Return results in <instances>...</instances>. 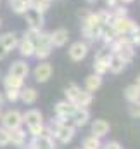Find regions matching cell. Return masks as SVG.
Listing matches in <instances>:
<instances>
[{
  "label": "cell",
  "instance_id": "cell-28",
  "mask_svg": "<svg viewBox=\"0 0 140 149\" xmlns=\"http://www.w3.org/2000/svg\"><path fill=\"white\" fill-rule=\"evenodd\" d=\"M100 148H102V142H100V139L95 137V135L87 137V139L83 141V146H81V149H100Z\"/></svg>",
  "mask_w": 140,
  "mask_h": 149
},
{
  "label": "cell",
  "instance_id": "cell-39",
  "mask_svg": "<svg viewBox=\"0 0 140 149\" xmlns=\"http://www.w3.org/2000/svg\"><path fill=\"white\" fill-rule=\"evenodd\" d=\"M135 0H119V3H123V5H128V3H133Z\"/></svg>",
  "mask_w": 140,
  "mask_h": 149
},
{
  "label": "cell",
  "instance_id": "cell-37",
  "mask_svg": "<svg viewBox=\"0 0 140 149\" xmlns=\"http://www.w3.org/2000/svg\"><path fill=\"white\" fill-rule=\"evenodd\" d=\"M7 56H9V52H7V50L3 49V45L0 43V61H3V59H5Z\"/></svg>",
  "mask_w": 140,
  "mask_h": 149
},
{
  "label": "cell",
  "instance_id": "cell-9",
  "mask_svg": "<svg viewBox=\"0 0 140 149\" xmlns=\"http://www.w3.org/2000/svg\"><path fill=\"white\" fill-rule=\"evenodd\" d=\"M88 43L85 42V40H76V42H73L69 45V49H68V56H69L71 61H74V63H80V61H83L87 56H88Z\"/></svg>",
  "mask_w": 140,
  "mask_h": 149
},
{
  "label": "cell",
  "instance_id": "cell-13",
  "mask_svg": "<svg viewBox=\"0 0 140 149\" xmlns=\"http://www.w3.org/2000/svg\"><path fill=\"white\" fill-rule=\"evenodd\" d=\"M71 121L76 128H83L85 125H88L90 121V111L88 108H76L71 114Z\"/></svg>",
  "mask_w": 140,
  "mask_h": 149
},
{
  "label": "cell",
  "instance_id": "cell-7",
  "mask_svg": "<svg viewBox=\"0 0 140 149\" xmlns=\"http://www.w3.org/2000/svg\"><path fill=\"white\" fill-rule=\"evenodd\" d=\"M0 123H2V127L7 128V130L19 128V127H23V113L17 111V109H9V111L2 113Z\"/></svg>",
  "mask_w": 140,
  "mask_h": 149
},
{
  "label": "cell",
  "instance_id": "cell-35",
  "mask_svg": "<svg viewBox=\"0 0 140 149\" xmlns=\"http://www.w3.org/2000/svg\"><path fill=\"white\" fill-rule=\"evenodd\" d=\"M100 149H123V146H121L118 141H111V142H107L105 146H102Z\"/></svg>",
  "mask_w": 140,
  "mask_h": 149
},
{
  "label": "cell",
  "instance_id": "cell-15",
  "mask_svg": "<svg viewBox=\"0 0 140 149\" xmlns=\"http://www.w3.org/2000/svg\"><path fill=\"white\" fill-rule=\"evenodd\" d=\"M76 109V106L68 101V99H62V101H57L54 104V114L55 116H64V118H71L73 111Z\"/></svg>",
  "mask_w": 140,
  "mask_h": 149
},
{
  "label": "cell",
  "instance_id": "cell-5",
  "mask_svg": "<svg viewBox=\"0 0 140 149\" xmlns=\"http://www.w3.org/2000/svg\"><path fill=\"white\" fill-rule=\"evenodd\" d=\"M111 56H112V52H111V49L107 45L100 47L95 52V57H94V73L100 74V76L109 73V59H111Z\"/></svg>",
  "mask_w": 140,
  "mask_h": 149
},
{
  "label": "cell",
  "instance_id": "cell-22",
  "mask_svg": "<svg viewBox=\"0 0 140 149\" xmlns=\"http://www.w3.org/2000/svg\"><path fill=\"white\" fill-rule=\"evenodd\" d=\"M100 87H102V76H100V74L92 73L85 78V90H88V92L94 94V92H97Z\"/></svg>",
  "mask_w": 140,
  "mask_h": 149
},
{
  "label": "cell",
  "instance_id": "cell-45",
  "mask_svg": "<svg viewBox=\"0 0 140 149\" xmlns=\"http://www.w3.org/2000/svg\"><path fill=\"white\" fill-rule=\"evenodd\" d=\"M78 149H81V148H78Z\"/></svg>",
  "mask_w": 140,
  "mask_h": 149
},
{
  "label": "cell",
  "instance_id": "cell-26",
  "mask_svg": "<svg viewBox=\"0 0 140 149\" xmlns=\"http://www.w3.org/2000/svg\"><path fill=\"white\" fill-rule=\"evenodd\" d=\"M125 99L128 101V102H135V101H139L140 99V88L135 85V83H132V85H128L126 88H125Z\"/></svg>",
  "mask_w": 140,
  "mask_h": 149
},
{
  "label": "cell",
  "instance_id": "cell-2",
  "mask_svg": "<svg viewBox=\"0 0 140 149\" xmlns=\"http://www.w3.org/2000/svg\"><path fill=\"white\" fill-rule=\"evenodd\" d=\"M55 132H54V137L61 142V144H69L71 141L74 139V134H76V127L73 125L71 118H64V116H55Z\"/></svg>",
  "mask_w": 140,
  "mask_h": 149
},
{
  "label": "cell",
  "instance_id": "cell-16",
  "mask_svg": "<svg viewBox=\"0 0 140 149\" xmlns=\"http://www.w3.org/2000/svg\"><path fill=\"white\" fill-rule=\"evenodd\" d=\"M17 42H19V37L16 31H5L0 35V43L3 45V49L7 52H12L17 49Z\"/></svg>",
  "mask_w": 140,
  "mask_h": 149
},
{
  "label": "cell",
  "instance_id": "cell-4",
  "mask_svg": "<svg viewBox=\"0 0 140 149\" xmlns=\"http://www.w3.org/2000/svg\"><path fill=\"white\" fill-rule=\"evenodd\" d=\"M109 26L112 28V31L118 37H128L139 24L130 16H123V17H112V21L109 23Z\"/></svg>",
  "mask_w": 140,
  "mask_h": 149
},
{
  "label": "cell",
  "instance_id": "cell-34",
  "mask_svg": "<svg viewBox=\"0 0 140 149\" xmlns=\"http://www.w3.org/2000/svg\"><path fill=\"white\" fill-rule=\"evenodd\" d=\"M111 14H112V17H123V16H128V10H126V7L123 3H119L111 10Z\"/></svg>",
  "mask_w": 140,
  "mask_h": 149
},
{
  "label": "cell",
  "instance_id": "cell-12",
  "mask_svg": "<svg viewBox=\"0 0 140 149\" xmlns=\"http://www.w3.org/2000/svg\"><path fill=\"white\" fill-rule=\"evenodd\" d=\"M69 30L68 28H57V30H54V31H50V42H52V47H57V49H61V47H66L68 45V42H69Z\"/></svg>",
  "mask_w": 140,
  "mask_h": 149
},
{
  "label": "cell",
  "instance_id": "cell-19",
  "mask_svg": "<svg viewBox=\"0 0 140 149\" xmlns=\"http://www.w3.org/2000/svg\"><path fill=\"white\" fill-rule=\"evenodd\" d=\"M7 5L14 14L23 16L30 7H33V0H7Z\"/></svg>",
  "mask_w": 140,
  "mask_h": 149
},
{
  "label": "cell",
  "instance_id": "cell-10",
  "mask_svg": "<svg viewBox=\"0 0 140 149\" xmlns=\"http://www.w3.org/2000/svg\"><path fill=\"white\" fill-rule=\"evenodd\" d=\"M52 73H54V68L49 61H40L36 64V68L33 70V78L38 83H47L50 78H52Z\"/></svg>",
  "mask_w": 140,
  "mask_h": 149
},
{
  "label": "cell",
  "instance_id": "cell-32",
  "mask_svg": "<svg viewBox=\"0 0 140 149\" xmlns=\"http://www.w3.org/2000/svg\"><path fill=\"white\" fill-rule=\"evenodd\" d=\"M9 144H10L9 130H7V128H3V127L0 125V148H5V146H9Z\"/></svg>",
  "mask_w": 140,
  "mask_h": 149
},
{
  "label": "cell",
  "instance_id": "cell-23",
  "mask_svg": "<svg viewBox=\"0 0 140 149\" xmlns=\"http://www.w3.org/2000/svg\"><path fill=\"white\" fill-rule=\"evenodd\" d=\"M125 70H126V63H125L118 54H112L111 59H109V73L119 74V73H123Z\"/></svg>",
  "mask_w": 140,
  "mask_h": 149
},
{
  "label": "cell",
  "instance_id": "cell-27",
  "mask_svg": "<svg viewBox=\"0 0 140 149\" xmlns=\"http://www.w3.org/2000/svg\"><path fill=\"white\" fill-rule=\"evenodd\" d=\"M95 16H97V21H99L102 26L109 24V23L112 21V14H111L109 9H99V10H95Z\"/></svg>",
  "mask_w": 140,
  "mask_h": 149
},
{
  "label": "cell",
  "instance_id": "cell-1",
  "mask_svg": "<svg viewBox=\"0 0 140 149\" xmlns=\"http://www.w3.org/2000/svg\"><path fill=\"white\" fill-rule=\"evenodd\" d=\"M31 35H33V40H35V56L33 57L40 59V61H47L50 57L52 50H54L52 42H50V31L40 30V31L31 33Z\"/></svg>",
  "mask_w": 140,
  "mask_h": 149
},
{
  "label": "cell",
  "instance_id": "cell-8",
  "mask_svg": "<svg viewBox=\"0 0 140 149\" xmlns=\"http://www.w3.org/2000/svg\"><path fill=\"white\" fill-rule=\"evenodd\" d=\"M17 52H19L24 59H30V57L35 56V40H33V35H31L30 31H24L23 37H19Z\"/></svg>",
  "mask_w": 140,
  "mask_h": 149
},
{
  "label": "cell",
  "instance_id": "cell-36",
  "mask_svg": "<svg viewBox=\"0 0 140 149\" xmlns=\"http://www.w3.org/2000/svg\"><path fill=\"white\" fill-rule=\"evenodd\" d=\"M104 3H105V7H107L109 10H112L116 5H119V0H104Z\"/></svg>",
  "mask_w": 140,
  "mask_h": 149
},
{
  "label": "cell",
  "instance_id": "cell-40",
  "mask_svg": "<svg viewBox=\"0 0 140 149\" xmlns=\"http://www.w3.org/2000/svg\"><path fill=\"white\" fill-rule=\"evenodd\" d=\"M97 2H99V0H87L88 5H97Z\"/></svg>",
  "mask_w": 140,
  "mask_h": 149
},
{
  "label": "cell",
  "instance_id": "cell-33",
  "mask_svg": "<svg viewBox=\"0 0 140 149\" xmlns=\"http://www.w3.org/2000/svg\"><path fill=\"white\" fill-rule=\"evenodd\" d=\"M128 40L133 47H140V26H137L130 35H128Z\"/></svg>",
  "mask_w": 140,
  "mask_h": 149
},
{
  "label": "cell",
  "instance_id": "cell-3",
  "mask_svg": "<svg viewBox=\"0 0 140 149\" xmlns=\"http://www.w3.org/2000/svg\"><path fill=\"white\" fill-rule=\"evenodd\" d=\"M23 123H26L28 134L31 137H36V135H42L43 134L45 120H43V114H42L40 109H28V111L23 114Z\"/></svg>",
  "mask_w": 140,
  "mask_h": 149
},
{
  "label": "cell",
  "instance_id": "cell-14",
  "mask_svg": "<svg viewBox=\"0 0 140 149\" xmlns=\"http://www.w3.org/2000/svg\"><path fill=\"white\" fill-rule=\"evenodd\" d=\"M9 74L24 80V78L30 74V64H28L24 59H17V61H14V63L9 66Z\"/></svg>",
  "mask_w": 140,
  "mask_h": 149
},
{
  "label": "cell",
  "instance_id": "cell-18",
  "mask_svg": "<svg viewBox=\"0 0 140 149\" xmlns=\"http://www.w3.org/2000/svg\"><path fill=\"white\" fill-rule=\"evenodd\" d=\"M109 130H111V125H109V121H107V120L97 118V120H94V121H92V135H95V137L102 139V137H105V135L109 134Z\"/></svg>",
  "mask_w": 140,
  "mask_h": 149
},
{
  "label": "cell",
  "instance_id": "cell-24",
  "mask_svg": "<svg viewBox=\"0 0 140 149\" xmlns=\"http://www.w3.org/2000/svg\"><path fill=\"white\" fill-rule=\"evenodd\" d=\"M92 102H94V94L88 92V90H85V88H81L80 94H78V97H76L74 106L76 108H88Z\"/></svg>",
  "mask_w": 140,
  "mask_h": 149
},
{
  "label": "cell",
  "instance_id": "cell-11",
  "mask_svg": "<svg viewBox=\"0 0 140 149\" xmlns=\"http://www.w3.org/2000/svg\"><path fill=\"white\" fill-rule=\"evenodd\" d=\"M28 149H55L54 137H49L45 134L31 137V141L28 142Z\"/></svg>",
  "mask_w": 140,
  "mask_h": 149
},
{
  "label": "cell",
  "instance_id": "cell-17",
  "mask_svg": "<svg viewBox=\"0 0 140 149\" xmlns=\"http://www.w3.org/2000/svg\"><path fill=\"white\" fill-rule=\"evenodd\" d=\"M9 137H10V144L16 146V148H24L26 146V139H28V134L23 127L19 128H14V130H9Z\"/></svg>",
  "mask_w": 140,
  "mask_h": 149
},
{
  "label": "cell",
  "instance_id": "cell-38",
  "mask_svg": "<svg viewBox=\"0 0 140 149\" xmlns=\"http://www.w3.org/2000/svg\"><path fill=\"white\" fill-rule=\"evenodd\" d=\"M3 104H5V97H3V94L0 92V109L3 108Z\"/></svg>",
  "mask_w": 140,
  "mask_h": 149
},
{
  "label": "cell",
  "instance_id": "cell-21",
  "mask_svg": "<svg viewBox=\"0 0 140 149\" xmlns=\"http://www.w3.org/2000/svg\"><path fill=\"white\" fill-rule=\"evenodd\" d=\"M2 83H3V88L9 90V88H14V90H21L24 87V80L23 78H17V76H12V74H5L2 78Z\"/></svg>",
  "mask_w": 140,
  "mask_h": 149
},
{
  "label": "cell",
  "instance_id": "cell-6",
  "mask_svg": "<svg viewBox=\"0 0 140 149\" xmlns=\"http://www.w3.org/2000/svg\"><path fill=\"white\" fill-rule=\"evenodd\" d=\"M24 19H26V26H28V31L36 33L40 30H43V24H45V14H42L38 9L35 7H30L24 14Z\"/></svg>",
  "mask_w": 140,
  "mask_h": 149
},
{
  "label": "cell",
  "instance_id": "cell-25",
  "mask_svg": "<svg viewBox=\"0 0 140 149\" xmlns=\"http://www.w3.org/2000/svg\"><path fill=\"white\" fill-rule=\"evenodd\" d=\"M80 90H81L80 85H76V83H68V85L64 87V95H66L68 101H71V102L74 104V102H76V97H78V94H80Z\"/></svg>",
  "mask_w": 140,
  "mask_h": 149
},
{
  "label": "cell",
  "instance_id": "cell-29",
  "mask_svg": "<svg viewBox=\"0 0 140 149\" xmlns=\"http://www.w3.org/2000/svg\"><path fill=\"white\" fill-rule=\"evenodd\" d=\"M33 7L38 9L42 14L49 12V9L52 7V0H33Z\"/></svg>",
  "mask_w": 140,
  "mask_h": 149
},
{
  "label": "cell",
  "instance_id": "cell-31",
  "mask_svg": "<svg viewBox=\"0 0 140 149\" xmlns=\"http://www.w3.org/2000/svg\"><path fill=\"white\" fill-rule=\"evenodd\" d=\"M128 114L132 118H140V99L135 101V102H130L128 106Z\"/></svg>",
  "mask_w": 140,
  "mask_h": 149
},
{
  "label": "cell",
  "instance_id": "cell-42",
  "mask_svg": "<svg viewBox=\"0 0 140 149\" xmlns=\"http://www.w3.org/2000/svg\"><path fill=\"white\" fill-rule=\"evenodd\" d=\"M0 28H2V19H0Z\"/></svg>",
  "mask_w": 140,
  "mask_h": 149
},
{
  "label": "cell",
  "instance_id": "cell-44",
  "mask_svg": "<svg viewBox=\"0 0 140 149\" xmlns=\"http://www.w3.org/2000/svg\"><path fill=\"white\" fill-rule=\"evenodd\" d=\"M0 78H2V71H0Z\"/></svg>",
  "mask_w": 140,
  "mask_h": 149
},
{
  "label": "cell",
  "instance_id": "cell-20",
  "mask_svg": "<svg viewBox=\"0 0 140 149\" xmlns=\"http://www.w3.org/2000/svg\"><path fill=\"white\" fill-rule=\"evenodd\" d=\"M19 101H23V102L28 104V106L35 104L36 101H38V92H36V88H33V87H23V88L19 90Z\"/></svg>",
  "mask_w": 140,
  "mask_h": 149
},
{
  "label": "cell",
  "instance_id": "cell-41",
  "mask_svg": "<svg viewBox=\"0 0 140 149\" xmlns=\"http://www.w3.org/2000/svg\"><path fill=\"white\" fill-rule=\"evenodd\" d=\"M135 85H137V87H139V88H140V74H139V76H137V80H135Z\"/></svg>",
  "mask_w": 140,
  "mask_h": 149
},
{
  "label": "cell",
  "instance_id": "cell-43",
  "mask_svg": "<svg viewBox=\"0 0 140 149\" xmlns=\"http://www.w3.org/2000/svg\"><path fill=\"white\" fill-rule=\"evenodd\" d=\"M0 118H2V109H0Z\"/></svg>",
  "mask_w": 140,
  "mask_h": 149
},
{
  "label": "cell",
  "instance_id": "cell-30",
  "mask_svg": "<svg viewBox=\"0 0 140 149\" xmlns=\"http://www.w3.org/2000/svg\"><path fill=\"white\" fill-rule=\"evenodd\" d=\"M3 97L7 102H17L19 101V90H14V88H9L3 92Z\"/></svg>",
  "mask_w": 140,
  "mask_h": 149
}]
</instances>
